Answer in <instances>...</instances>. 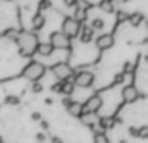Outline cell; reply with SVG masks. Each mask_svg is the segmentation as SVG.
Returning <instances> with one entry per match:
<instances>
[{"mask_svg": "<svg viewBox=\"0 0 148 143\" xmlns=\"http://www.w3.org/2000/svg\"><path fill=\"white\" fill-rule=\"evenodd\" d=\"M81 120L87 126H94V125H96V122H99V117L94 112H83L81 116Z\"/></svg>", "mask_w": 148, "mask_h": 143, "instance_id": "obj_11", "label": "cell"}, {"mask_svg": "<svg viewBox=\"0 0 148 143\" xmlns=\"http://www.w3.org/2000/svg\"><path fill=\"white\" fill-rule=\"evenodd\" d=\"M42 90H43V86H42V85L39 83L38 81L34 82V85H33V91H34V92H40Z\"/></svg>", "mask_w": 148, "mask_h": 143, "instance_id": "obj_23", "label": "cell"}, {"mask_svg": "<svg viewBox=\"0 0 148 143\" xmlns=\"http://www.w3.org/2000/svg\"><path fill=\"white\" fill-rule=\"evenodd\" d=\"M64 3L66 7H73V5H75L77 0H64Z\"/></svg>", "mask_w": 148, "mask_h": 143, "instance_id": "obj_25", "label": "cell"}, {"mask_svg": "<svg viewBox=\"0 0 148 143\" xmlns=\"http://www.w3.org/2000/svg\"><path fill=\"white\" fill-rule=\"evenodd\" d=\"M86 14H87L86 9H79V8H77L75 13H74V20H77L78 22H82L83 20H86V17H87Z\"/></svg>", "mask_w": 148, "mask_h": 143, "instance_id": "obj_17", "label": "cell"}, {"mask_svg": "<svg viewBox=\"0 0 148 143\" xmlns=\"http://www.w3.org/2000/svg\"><path fill=\"white\" fill-rule=\"evenodd\" d=\"M44 73H46V67L42 63H38V61H31L22 70V76L25 78H27L29 81H33V82L39 81L44 76Z\"/></svg>", "mask_w": 148, "mask_h": 143, "instance_id": "obj_2", "label": "cell"}, {"mask_svg": "<svg viewBox=\"0 0 148 143\" xmlns=\"http://www.w3.org/2000/svg\"><path fill=\"white\" fill-rule=\"evenodd\" d=\"M91 28L92 29H96V30H100V29L104 28V21L101 18H95L91 23Z\"/></svg>", "mask_w": 148, "mask_h": 143, "instance_id": "obj_19", "label": "cell"}, {"mask_svg": "<svg viewBox=\"0 0 148 143\" xmlns=\"http://www.w3.org/2000/svg\"><path fill=\"white\" fill-rule=\"evenodd\" d=\"M49 43L53 48L57 50H66L70 47V38L66 36L62 31H55L49 36Z\"/></svg>", "mask_w": 148, "mask_h": 143, "instance_id": "obj_5", "label": "cell"}, {"mask_svg": "<svg viewBox=\"0 0 148 143\" xmlns=\"http://www.w3.org/2000/svg\"><path fill=\"white\" fill-rule=\"evenodd\" d=\"M114 44V38L110 34H103L96 39V47L99 50H109Z\"/></svg>", "mask_w": 148, "mask_h": 143, "instance_id": "obj_9", "label": "cell"}, {"mask_svg": "<svg viewBox=\"0 0 148 143\" xmlns=\"http://www.w3.org/2000/svg\"><path fill=\"white\" fill-rule=\"evenodd\" d=\"M5 1H10V0H5Z\"/></svg>", "mask_w": 148, "mask_h": 143, "instance_id": "obj_33", "label": "cell"}, {"mask_svg": "<svg viewBox=\"0 0 148 143\" xmlns=\"http://www.w3.org/2000/svg\"><path fill=\"white\" fill-rule=\"evenodd\" d=\"M74 89H75V86H74L73 82L70 81H62L61 82V94H65V95H72L74 92Z\"/></svg>", "mask_w": 148, "mask_h": 143, "instance_id": "obj_14", "label": "cell"}, {"mask_svg": "<svg viewBox=\"0 0 148 143\" xmlns=\"http://www.w3.org/2000/svg\"><path fill=\"white\" fill-rule=\"evenodd\" d=\"M44 23H46V18H44V16L42 14V13H38V14L34 16V18H33V28L34 29L39 30V29H42L44 26Z\"/></svg>", "mask_w": 148, "mask_h": 143, "instance_id": "obj_15", "label": "cell"}, {"mask_svg": "<svg viewBox=\"0 0 148 143\" xmlns=\"http://www.w3.org/2000/svg\"><path fill=\"white\" fill-rule=\"evenodd\" d=\"M79 34H81V41L83 43H88V42L92 41V36H94V29L90 28V26H83L79 30Z\"/></svg>", "mask_w": 148, "mask_h": 143, "instance_id": "obj_12", "label": "cell"}, {"mask_svg": "<svg viewBox=\"0 0 148 143\" xmlns=\"http://www.w3.org/2000/svg\"><path fill=\"white\" fill-rule=\"evenodd\" d=\"M103 105V99L100 95H94V96L88 98L87 102L83 104V109L84 112H94L96 113L97 111L101 108Z\"/></svg>", "mask_w": 148, "mask_h": 143, "instance_id": "obj_7", "label": "cell"}, {"mask_svg": "<svg viewBox=\"0 0 148 143\" xmlns=\"http://www.w3.org/2000/svg\"><path fill=\"white\" fill-rule=\"evenodd\" d=\"M52 73L60 81H69L70 78L74 76V70L66 63H57L52 67Z\"/></svg>", "mask_w": 148, "mask_h": 143, "instance_id": "obj_3", "label": "cell"}, {"mask_svg": "<svg viewBox=\"0 0 148 143\" xmlns=\"http://www.w3.org/2000/svg\"><path fill=\"white\" fill-rule=\"evenodd\" d=\"M16 41H17V44L20 47L21 54L26 55V56L33 55L36 51V47L39 44L38 36L34 33H31V31H23V33L17 34Z\"/></svg>", "mask_w": 148, "mask_h": 143, "instance_id": "obj_1", "label": "cell"}, {"mask_svg": "<svg viewBox=\"0 0 148 143\" xmlns=\"http://www.w3.org/2000/svg\"><path fill=\"white\" fill-rule=\"evenodd\" d=\"M7 102H8V103H12V104H17V103H18V99H17V98L9 96V98L7 99Z\"/></svg>", "mask_w": 148, "mask_h": 143, "instance_id": "obj_26", "label": "cell"}, {"mask_svg": "<svg viewBox=\"0 0 148 143\" xmlns=\"http://www.w3.org/2000/svg\"><path fill=\"white\" fill-rule=\"evenodd\" d=\"M52 142H53V143H61V142H60V139H52Z\"/></svg>", "mask_w": 148, "mask_h": 143, "instance_id": "obj_30", "label": "cell"}, {"mask_svg": "<svg viewBox=\"0 0 148 143\" xmlns=\"http://www.w3.org/2000/svg\"><path fill=\"white\" fill-rule=\"evenodd\" d=\"M127 18H129V14L126 12L120 10V12L117 13V21H118V22H123V21H126Z\"/></svg>", "mask_w": 148, "mask_h": 143, "instance_id": "obj_22", "label": "cell"}, {"mask_svg": "<svg viewBox=\"0 0 148 143\" xmlns=\"http://www.w3.org/2000/svg\"><path fill=\"white\" fill-rule=\"evenodd\" d=\"M81 30V22L74 20L73 17H66L62 21V33L69 38H75L79 35Z\"/></svg>", "mask_w": 148, "mask_h": 143, "instance_id": "obj_4", "label": "cell"}, {"mask_svg": "<svg viewBox=\"0 0 148 143\" xmlns=\"http://www.w3.org/2000/svg\"><path fill=\"white\" fill-rule=\"evenodd\" d=\"M51 90H52V91H55V92H61V82H59V83H55L53 86L51 87Z\"/></svg>", "mask_w": 148, "mask_h": 143, "instance_id": "obj_24", "label": "cell"}, {"mask_svg": "<svg viewBox=\"0 0 148 143\" xmlns=\"http://www.w3.org/2000/svg\"><path fill=\"white\" fill-rule=\"evenodd\" d=\"M143 14L142 13H133L131 16H129L127 20L130 21V23L134 26V28H136V26H139L142 23V21H143Z\"/></svg>", "mask_w": 148, "mask_h": 143, "instance_id": "obj_16", "label": "cell"}, {"mask_svg": "<svg viewBox=\"0 0 148 143\" xmlns=\"http://www.w3.org/2000/svg\"><path fill=\"white\" fill-rule=\"evenodd\" d=\"M100 8H101L104 12H107V13H112L113 9H114L112 1H101L100 3Z\"/></svg>", "mask_w": 148, "mask_h": 143, "instance_id": "obj_18", "label": "cell"}, {"mask_svg": "<svg viewBox=\"0 0 148 143\" xmlns=\"http://www.w3.org/2000/svg\"><path fill=\"white\" fill-rule=\"evenodd\" d=\"M122 98L126 103H134L135 100H138L139 92H138V90H136V87L133 86V85L125 86L122 90Z\"/></svg>", "mask_w": 148, "mask_h": 143, "instance_id": "obj_8", "label": "cell"}, {"mask_svg": "<svg viewBox=\"0 0 148 143\" xmlns=\"http://www.w3.org/2000/svg\"><path fill=\"white\" fill-rule=\"evenodd\" d=\"M53 47H52L51 43H39L38 47H36V51L39 55H42V56H49V55L53 52Z\"/></svg>", "mask_w": 148, "mask_h": 143, "instance_id": "obj_13", "label": "cell"}, {"mask_svg": "<svg viewBox=\"0 0 148 143\" xmlns=\"http://www.w3.org/2000/svg\"><path fill=\"white\" fill-rule=\"evenodd\" d=\"M66 109H68V112H69V115L73 116V117H81L82 113L84 112L83 104L79 102H70L69 104L66 105Z\"/></svg>", "mask_w": 148, "mask_h": 143, "instance_id": "obj_10", "label": "cell"}, {"mask_svg": "<svg viewBox=\"0 0 148 143\" xmlns=\"http://www.w3.org/2000/svg\"><path fill=\"white\" fill-rule=\"evenodd\" d=\"M103 1H112V0H103Z\"/></svg>", "mask_w": 148, "mask_h": 143, "instance_id": "obj_31", "label": "cell"}, {"mask_svg": "<svg viewBox=\"0 0 148 143\" xmlns=\"http://www.w3.org/2000/svg\"><path fill=\"white\" fill-rule=\"evenodd\" d=\"M38 139H40V141H43V139H44V135H43V134H38Z\"/></svg>", "mask_w": 148, "mask_h": 143, "instance_id": "obj_29", "label": "cell"}, {"mask_svg": "<svg viewBox=\"0 0 148 143\" xmlns=\"http://www.w3.org/2000/svg\"><path fill=\"white\" fill-rule=\"evenodd\" d=\"M94 143H110V142L104 134H97V135H95V142Z\"/></svg>", "mask_w": 148, "mask_h": 143, "instance_id": "obj_21", "label": "cell"}, {"mask_svg": "<svg viewBox=\"0 0 148 143\" xmlns=\"http://www.w3.org/2000/svg\"><path fill=\"white\" fill-rule=\"evenodd\" d=\"M74 86H78V87H90L95 81V76L94 73L91 72H79V73L74 74Z\"/></svg>", "mask_w": 148, "mask_h": 143, "instance_id": "obj_6", "label": "cell"}, {"mask_svg": "<svg viewBox=\"0 0 148 143\" xmlns=\"http://www.w3.org/2000/svg\"><path fill=\"white\" fill-rule=\"evenodd\" d=\"M136 137H140V138H143V139L148 138V128L147 126H142L140 129H138V130H136Z\"/></svg>", "mask_w": 148, "mask_h": 143, "instance_id": "obj_20", "label": "cell"}, {"mask_svg": "<svg viewBox=\"0 0 148 143\" xmlns=\"http://www.w3.org/2000/svg\"><path fill=\"white\" fill-rule=\"evenodd\" d=\"M33 118H35V120H39V118H40V115H39V113H33Z\"/></svg>", "mask_w": 148, "mask_h": 143, "instance_id": "obj_28", "label": "cell"}, {"mask_svg": "<svg viewBox=\"0 0 148 143\" xmlns=\"http://www.w3.org/2000/svg\"><path fill=\"white\" fill-rule=\"evenodd\" d=\"M122 81H123V74H118L116 77V82H122Z\"/></svg>", "mask_w": 148, "mask_h": 143, "instance_id": "obj_27", "label": "cell"}, {"mask_svg": "<svg viewBox=\"0 0 148 143\" xmlns=\"http://www.w3.org/2000/svg\"><path fill=\"white\" fill-rule=\"evenodd\" d=\"M1 142H3V141H1V137H0V143H1Z\"/></svg>", "mask_w": 148, "mask_h": 143, "instance_id": "obj_32", "label": "cell"}]
</instances>
